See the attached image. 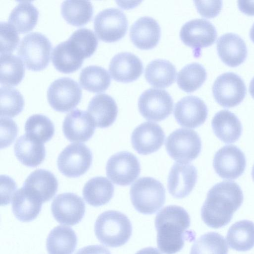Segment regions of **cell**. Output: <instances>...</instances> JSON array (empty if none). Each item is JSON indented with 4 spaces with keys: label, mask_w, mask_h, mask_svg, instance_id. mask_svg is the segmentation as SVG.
Here are the masks:
<instances>
[{
    "label": "cell",
    "mask_w": 254,
    "mask_h": 254,
    "mask_svg": "<svg viewBox=\"0 0 254 254\" xmlns=\"http://www.w3.org/2000/svg\"><path fill=\"white\" fill-rule=\"evenodd\" d=\"M244 199L240 186L232 181H223L208 191L201 209V217L208 226L220 228L228 224Z\"/></svg>",
    "instance_id": "1"
},
{
    "label": "cell",
    "mask_w": 254,
    "mask_h": 254,
    "mask_svg": "<svg viewBox=\"0 0 254 254\" xmlns=\"http://www.w3.org/2000/svg\"><path fill=\"white\" fill-rule=\"evenodd\" d=\"M190 224V215L183 207L174 205L162 209L155 219L159 250L164 254H175L183 249L186 240H194V233L187 230Z\"/></svg>",
    "instance_id": "2"
},
{
    "label": "cell",
    "mask_w": 254,
    "mask_h": 254,
    "mask_svg": "<svg viewBox=\"0 0 254 254\" xmlns=\"http://www.w3.org/2000/svg\"><path fill=\"white\" fill-rule=\"evenodd\" d=\"M132 225L124 213L108 210L100 214L94 225L98 240L104 245L116 248L125 245L132 234Z\"/></svg>",
    "instance_id": "3"
},
{
    "label": "cell",
    "mask_w": 254,
    "mask_h": 254,
    "mask_svg": "<svg viewBox=\"0 0 254 254\" xmlns=\"http://www.w3.org/2000/svg\"><path fill=\"white\" fill-rule=\"evenodd\" d=\"M130 198L134 208L144 214L158 211L165 201V189L159 181L146 177L138 179L130 187Z\"/></svg>",
    "instance_id": "4"
},
{
    "label": "cell",
    "mask_w": 254,
    "mask_h": 254,
    "mask_svg": "<svg viewBox=\"0 0 254 254\" xmlns=\"http://www.w3.org/2000/svg\"><path fill=\"white\" fill-rule=\"evenodd\" d=\"M52 49L51 43L45 35L34 32L22 38L17 54L28 69L38 71L49 64Z\"/></svg>",
    "instance_id": "5"
},
{
    "label": "cell",
    "mask_w": 254,
    "mask_h": 254,
    "mask_svg": "<svg viewBox=\"0 0 254 254\" xmlns=\"http://www.w3.org/2000/svg\"><path fill=\"white\" fill-rule=\"evenodd\" d=\"M201 141L197 132L184 128L172 132L165 143L169 155L182 163H188L196 158L201 151Z\"/></svg>",
    "instance_id": "6"
},
{
    "label": "cell",
    "mask_w": 254,
    "mask_h": 254,
    "mask_svg": "<svg viewBox=\"0 0 254 254\" xmlns=\"http://www.w3.org/2000/svg\"><path fill=\"white\" fill-rule=\"evenodd\" d=\"M82 97V90L78 83L66 77L55 80L47 90L50 105L56 111L68 112L75 108Z\"/></svg>",
    "instance_id": "7"
},
{
    "label": "cell",
    "mask_w": 254,
    "mask_h": 254,
    "mask_svg": "<svg viewBox=\"0 0 254 254\" xmlns=\"http://www.w3.org/2000/svg\"><path fill=\"white\" fill-rule=\"evenodd\" d=\"M92 154L90 149L80 143L69 144L59 154L57 165L64 175L76 178L85 174L90 168Z\"/></svg>",
    "instance_id": "8"
},
{
    "label": "cell",
    "mask_w": 254,
    "mask_h": 254,
    "mask_svg": "<svg viewBox=\"0 0 254 254\" xmlns=\"http://www.w3.org/2000/svg\"><path fill=\"white\" fill-rule=\"evenodd\" d=\"M127 28V19L118 8L104 9L98 12L94 18V30L99 38L106 42L120 40L126 34Z\"/></svg>",
    "instance_id": "9"
},
{
    "label": "cell",
    "mask_w": 254,
    "mask_h": 254,
    "mask_svg": "<svg viewBox=\"0 0 254 254\" xmlns=\"http://www.w3.org/2000/svg\"><path fill=\"white\" fill-rule=\"evenodd\" d=\"M215 101L224 108H231L240 104L246 94L244 80L236 73L228 72L217 77L212 88Z\"/></svg>",
    "instance_id": "10"
},
{
    "label": "cell",
    "mask_w": 254,
    "mask_h": 254,
    "mask_svg": "<svg viewBox=\"0 0 254 254\" xmlns=\"http://www.w3.org/2000/svg\"><path fill=\"white\" fill-rule=\"evenodd\" d=\"M108 178L114 184L127 186L139 176L140 165L138 159L128 151H121L108 159L106 167Z\"/></svg>",
    "instance_id": "11"
},
{
    "label": "cell",
    "mask_w": 254,
    "mask_h": 254,
    "mask_svg": "<svg viewBox=\"0 0 254 254\" xmlns=\"http://www.w3.org/2000/svg\"><path fill=\"white\" fill-rule=\"evenodd\" d=\"M138 107L141 115L147 120L160 122L171 114L173 100L166 90L150 88L140 96Z\"/></svg>",
    "instance_id": "12"
},
{
    "label": "cell",
    "mask_w": 254,
    "mask_h": 254,
    "mask_svg": "<svg viewBox=\"0 0 254 254\" xmlns=\"http://www.w3.org/2000/svg\"><path fill=\"white\" fill-rule=\"evenodd\" d=\"M180 37L185 45L193 48L195 56H199L202 48L214 43L217 31L210 21L197 18L189 21L183 25Z\"/></svg>",
    "instance_id": "13"
},
{
    "label": "cell",
    "mask_w": 254,
    "mask_h": 254,
    "mask_svg": "<svg viewBox=\"0 0 254 254\" xmlns=\"http://www.w3.org/2000/svg\"><path fill=\"white\" fill-rule=\"evenodd\" d=\"M213 166L217 174L221 178L235 180L245 171L246 157L237 146L225 145L215 154Z\"/></svg>",
    "instance_id": "14"
},
{
    "label": "cell",
    "mask_w": 254,
    "mask_h": 254,
    "mask_svg": "<svg viewBox=\"0 0 254 254\" xmlns=\"http://www.w3.org/2000/svg\"><path fill=\"white\" fill-rule=\"evenodd\" d=\"M53 217L59 223L72 226L78 223L83 217L85 205L82 198L71 192L58 194L51 204Z\"/></svg>",
    "instance_id": "15"
},
{
    "label": "cell",
    "mask_w": 254,
    "mask_h": 254,
    "mask_svg": "<svg viewBox=\"0 0 254 254\" xmlns=\"http://www.w3.org/2000/svg\"><path fill=\"white\" fill-rule=\"evenodd\" d=\"M174 115L181 126L194 128L204 123L207 117L208 109L199 97L188 96L175 104Z\"/></svg>",
    "instance_id": "16"
},
{
    "label": "cell",
    "mask_w": 254,
    "mask_h": 254,
    "mask_svg": "<svg viewBox=\"0 0 254 254\" xmlns=\"http://www.w3.org/2000/svg\"><path fill=\"white\" fill-rule=\"evenodd\" d=\"M165 138L164 132L158 124L146 122L134 129L131 142L138 154L146 155L158 151L163 144Z\"/></svg>",
    "instance_id": "17"
},
{
    "label": "cell",
    "mask_w": 254,
    "mask_h": 254,
    "mask_svg": "<svg viewBox=\"0 0 254 254\" xmlns=\"http://www.w3.org/2000/svg\"><path fill=\"white\" fill-rule=\"evenodd\" d=\"M197 178V170L193 165L175 163L171 168L168 178L169 192L176 198L187 196L195 187Z\"/></svg>",
    "instance_id": "18"
},
{
    "label": "cell",
    "mask_w": 254,
    "mask_h": 254,
    "mask_svg": "<svg viewBox=\"0 0 254 254\" xmlns=\"http://www.w3.org/2000/svg\"><path fill=\"white\" fill-rule=\"evenodd\" d=\"M95 125L87 112L75 109L65 117L63 130L71 142H86L93 135Z\"/></svg>",
    "instance_id": "19"
},
{
    "label": "cell",
    "mask_w": 254,
    "mask_h": 254,
    "mask_svg": "<svg viewBox=\"0 0 254 254\" xmlns=\"http://www.w3.org/2000/svg\"><path fill=\"white\" fill-rule=\"evenodd\" d=\"M109 70L114 80L128 83L135 80L141 75L143 66L141 60L135 55L122 52L113 57Z\"/></svg>",
    "instance_id": "20"
},
{
    "label": "cell",
    "mask_w": 254,
    "mask_h": 254,
    "mask_svg": "<svg viewBox=\"0 0 254 254\" xmlns=\"http://www.w3.org/2000/svg\"><path fill=\"white\" fill-rule=\"evenodd\" d=\"M216 47L220 59L231 67L242 64L247 56V48L244 40L235 33H228L220 36Z\"/></svg>",
    "instance_id": "21"
},
{
    "label": "cell",
    "mask_w": 254,
    "mask_h": 254,
    "mask_svg": "<svg viewBox=\"0 0 254 254\" xmlns=\"http://www.w3.org/2000/svg\"><path fill=\"white\" fill-rule=\"evenodd\" d=\"M161 29L154 18L143 16L138 18L131 25L129 36L131 42L138 48L149 50L158 43Z\"/></svg>",
    "instance_id": "22"
},
{
    "label": "cell",
    "mask_w": 254,
    "mask_h": 254,
    "mask_svg": "<svg viewBox=\"0 0 254 254\" xmlns=\"http://www.w3.org/2000/svg\"><path fill=\"white\" fill-rule=\"evenodd\" d=\"M23 188L43 203L50 200L55 195L58 190V182L51 172L37 169L28 176Z\"/></svg>",
    "instance_id": "23"
},
{
    "label": "cell",
    "mask_w": 254,
    "mask_h": 254,
    "mask_svg": "<svg viewBox=\"0 0 254 254\" xmlns=\"http://www.w3.org/2000/svg\"><path fill=\"white\" fill-rule=\"evenodd\" d=\"M87 111L96 127L106 128L115 121L118 109L116 101L111 96L99 94L90 100Z\"/></svg>",
    "instance_id": "24"
},
{
    "label": "cell",
    "mask_w": 254,
    "mask_h": 254,
    "mask_svg": "<svg viewBox=\"0 0 254 254\" xmlns=\"http://www.w3.org/2000/svg\"><path fill=\"white\" fill-rule=\"evenodd\" d=\"M211 126L215 135L225 143L237 141L242 133V126L238 117L231 112L223 110L213 117Z\"/></svg>",
    "instance_id": "25"
},
{
    "label": "cell",
    "mask_w": 254,
    "mask_h": 254,
    "mask_svg": "<svg viewBox=\"0 0 254 254\" xmlns=\"http://www.w3.org/2000/svg\"><path fill=\"white\" fill-rule=\"evenodd\" d=\"M15 155L23 165L35 167L41 164L46 156L43 143L38 142L26 134L19 137L14 146Z\"/></svg>",
    "instance_id": "26"
},
{
    "label": "cell",
    "mask_w": 254,
    "mask_h": 254,
    "mask_svg": "<svg viewBox=\"0 0 254 254\" xmlns=\"http://www.w3.org/2000/svg\"><path fill=\"white\" fill-rule=\"evenodd\" d=\"M42 201L23 187L15 193L12 210L15 217L22 222L35 219L41 211Z\"/></svg>",
    "instance_id": "27"
},
{
    "label": "cell",
    "mask_w": 254,
    "mask_h": 254,
    "mask_svg": "<svg viewBox=\"0 0 254 254\" xmlns=\"http://www.w3.org/2000/svg\"><path fill=\"white\" fill-rule=\"evenodd\" d=\"M77 244V237L72 228L57 226L48 235L46 248L49 254H72Z\"/></svg>",
    "instance_id": "28"
},
{
    "label": "cell",
    "mask_w": 254,
    "mask_h": 254,
    "mask_svg": "<svg viewBox=\"0 0 254 254\" xmlns=\"http://www.w3.org/2000/svg\"><path fill=\"white\" fill-rule=\"evenodd\" d=\"M144 74L147 81L152 86L164 88L175 82L177 71L175 66L169 61L156 59L147 64Z\"/></svg>",
    "instance_id": "29"
},
{
    "label": "cell",
    "mask_w": 254,
    "mask_h": 254,
    "mask_svg": "<svg viewBox=\"0 0 254 254\" xmlns=\"http://www.w3.org/2000/svg\"><path fill=\"white\" fill-rule=\"evenodd\" d=\"M114 187L105 177H96L90 179L84 185L82 194L85 201L93 206L104 205L111 199Z\"/></svg>",
    "instance_id": "30"
},
{
    "label": "cell",
    "mask_w": 254,
    "mask_h": 254,
    "mask_svg": "<svg viewBox=\"0 0 254 254\" xmlns=\"http://www.w3.org/2000/svg\"><path fill=\"white\" fill-rule=\"evenodd\" d=\"M226 239L231 249L245 252L254 247V223L248 220H241L229 229Z\"/></svg>",
    "instance_id": "31"
},
{
    "label": "cell",
    "mask_w": 254,
    "mask_h": 254,
    "mask_svg": "<svg viewBox=\"0 0 254 254\" xmlns=\"http://www.w3.org/2000/svg\"><path fill=\"white\" fill-rule=\"evenodd\" d=\"M39 11L31 1H19L10 12L8 22L17 31L26 33L35 27Z\"/></svg>",
    "instance_id": "32"
},
{
    "label": "cell",
    "mask_w": 254,
    "mask_h": 254,
    "mask_svg": "<svg viewBox=\"0 0 254 254\" xmlns=\"http://www.w3.org/2000/svg\"><path fill=\"white\" fill-rule=\"evenodd\" d=\"M61 12L68 23L79 26L91 20L93 7L89 0H64L61 4Z\"/></svg>",
    "instance_id": "33"
},
{
    "label": "cell",
    "mask_w": 254,
    "mask_h": 254,
    "mask_svg": "<svg viewBox=\"0 0 254 254\" xmlns=\"http://www.w3.org/2000/svg\"><path fill=\"white\" fill-rule=\"evenodd\" d=\"M79 82L86 90L101 92L107 90L110 86L111 77L104 68L95 65H89L81 70Z\"/></svg>",
    "instance_id": "34"
},
{
    "label": "cell",
    "mask_w": 254,
    "mask_h": 254,
    "mask_svg": "<svg viewBox=\"0 0 254 254\" xmlns=\"http://www.w3.org/2000/svg\"><path fill=\"white\" fill-rule=\"evenodd\" d=\"M66 41L74 53L83 60L93 54L98 43L94 32L86 28L75 30Z\"/></svg>",
    "instance_id": "35"
},
{
    "label": "cell",
    "mask_w": 254,
    "mask_h": 254,
    "mask_svg": "<svg viewBox=\"0 0 254 254\" xmlns=\"http://www.w3.org/2000/svg\"><path fill=\"white\" fill-rule=\"evenodd\" d=\"M52 63L59 71L68 73L78 69L83 60L75 54L67 41L62 42L55 47L52 54Z\"/></svg>",
    "instance_id": "36"
},
{
    "label": "cell",
    "mask_w": 254,
    "mask_h": 254,
    "mask_svg": "<svg viewBox=\"0 0 254 254\" xmlns=\"http://www.w3.org/2000/svg\"><path fill=\"white\" fill-rule=\"evenodd\" d=\"M0 64L1 84L15 86L22 80L25 68L21 59L11 54H0Z\"/></svg>",
    "instance_id": "37"
},
{
    "label": "cell",
    "mask_w": 254,
    "mask_h": 254,
    "mask_svg": "<svg viewBox=\"0 0 254 254\" xmlns=\"http://www.w3.org/2000/svg\"><path fill=\"white\" fill-rule=\"evenodd\" d=\"M207 73L200 64L192 63L186 65L178 73L177 83L186 92H192L198 89L205 81Z\"/></svg>",
    "instance_id": "38"
},
{
    "label": "cell",
    "mask_w": 254,
    "mask_h": 254,
    "mask_svg": "<svg viewBox=\"0 0 254 254\" xmlns=\"http://www.w3.org/2000/svg\"><path fill=\"white\" fill-rule=\"evenodd\" d=\"M26 134L42 143L53 136L55 127L51 120L45 115L34 114L28 118L25 124Z\"/></svg>",
    "instance_id": "39"
},
{
    "label": "cell",
    "mask_w": 254,
    "mask_h": 254,
    "mask_svg": "<svg viewBox=\"0 0 254 254\" xmlns=\"http://www.w3.org/2000/svg\"><path fill=\"white\" fill-rule=\"evenodd\" d=\"M228 248L222 235L211 232L201 235L192 245L190 254H228Z\"/></svg>",
    "instance_id": "40"
},
{
    "label": "cell",
    "mask_w": 254,
    "mask_h": 254,
    "mask_svg": "<svg viewBox=\"0 0 254 254\" xmlns=\"http://www.w3.org/2000/svg\"><path fill=\"white\" fill-rule=\"evenodd\" d=\"M0 117H14L23 110L24 101L20 92L11 87L0 89Z\"/></svg>",
    "instance_id": "41"
},
{
    "label": "cell",
    "mask_w": 254,
    "mask_h": 254,
    "mask_svg": "<svg viewBox=\"0 0 254 254\" xmlns=\"http://www.w3.org/2000/svg\"><path fill=\"white\" fill-rule=\"evenodd\" d=\"M1 54H9L13 52L18 44L19 37L17 30L9 22L0 23Z\"/></svg>",
    "instance_id": "42"
},
{
    "label": "cell",
    "mask_w": 254,
    "mask_h": 254,
    "mask_svg": "<svg viewBox=\"0 0 254 254\" xmlns=\"http://www.w3.org/2000/svg\"><path fill=\"white\" fill-rule=\"evenodd\" d=\"M18 133V127L14 121L9 118H0V148L9 146L15 140Z\"/></svg>",
    "instance_id": "43"
},
{
    "label": "cell",
    "mask_w": 254,
    "mask_h": 254,
    "mask_svg": "<svg viewBox=\"0 0 254 254\" xmlns=\"http://www.w3.org/2000/svg\"><path fill=\"white\" fill-rule=\"evenodd\" d=\"M196 8L202 16L213 18L220 12L222 5L221 0H195Z\"/></svg>",
    "instance_id": "44"
},
{
    "label": "cell",
    "mask_w": 254,
    "mask_h": 254,
    "mask_svg": "<svg viewBox=\"0 0 254 254\" xmlns=\"http://www.w3.org/2000/svg\"><path fill=\"white\" fill-rule=\"evenodd\" d=\"M16 184L12 179L6 175H1L0 176L1 205H5L10 203L16 192Z\"/></svg>",
    "instance_id": "45"
},
{
    "label": "cell",
    "mask_w": 254,
    "mask_h": 254,
    "mask_svg": "<svg viewBox=\"0 0 254 254\" xmlns=\"http://www.w3.org/2000/svg\"><path fill=\"white\" fill-rule=\"evenodd\" d=\"M75 254H111L110 251L101 245H89L78 250Z\"/></svg>",
    "instance_id": "46"
},
{
    "label": "cell",
    "mask_w": 254,
    "mask_h": 254,
    "mask_svg": "<svg viewBox=\"0 0 254 254\" xmlns=\"http://www.w3.org/2000/svg\"><path fill=\"white\" fill-rule=\"evenodd\" d=\"M238 6L243 13L249 15H254V1L239 0Z\"/></svg>",
    "instance_id": "47"
},
{
    "label": "cell",
    "mask_w": 254,
    "mask_h": 254,
    "mask_svg": "<svg viewBox=\"0 0 254 254\" xmlns=\"http://www.w3.org/2000/svg\"><path fill=\"white\" fill-rule=\"evenodd\" d=\"M135 254H161L160 252L155 248L153 247H147L143 248L137 253Z\"/></svg>",
    "instance_id": "48"
},
{
    "label": "cell",
    "mask_w": 254,
    "mask_h": 254,
    "mask_svg": "<svg viewBox=\"0 0 254 254\" xmlns=\"http://www.w3.org/2000/svg\"><path fill=\"white\" fill-rule=\"evenodd\" d=\"M249 91L251 96L254 99V76L251 81L249 86Z\"/></svg>",
    "instance_id": "49"
},
{
    "label": "cell",
    "mask_w": 254,
    "mask_h": 254,
    "mask_svg": "<svg viewBox=\"0 0 254 254\" xmlns=\"http://www.w3.org/2000/svg\"><path fill=\"white\" fill-rule=\"evenodd\" d=\"M250 37L252 41L254 43V23L251 28L250 32Z\"/></svg>",
    "instance_id": "50"
},
{
    "label": "cell",
    "mask_w": 254,
    "mask_h": 254,
    "mask_svg": "<svg viewBox=\"0 0 254 254\" xmlns=\"http://www.w3.org/2000/svg\"><path fill=\"white\" fill-rule=\"evenodd\" d=\"M252 176L253 179L254 181V166L253 167V169H252Z\"/></svg>",
    "instance_id": "51"
}]
</instances>
